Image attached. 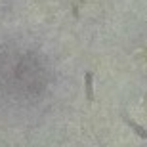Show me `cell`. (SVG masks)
Returning a JSON list of instances; mask_svg holds the SVG:
<instances>
[{"label": "cell", "mask_w": 147, "mask_h": 147, "mask_svg": "<svg viewBox=\"0 0 147 147\" xmlns=\"http://www.w3.org/2000/svg\"><path fill=\"white\" fill-rule=\"evenodd\" d=\"M84 90H86V99L92 103L94 101V73H84Z\"/></svg>", "instance_id": "obj_1"}, {"label": "cell", "mask_w": 147, "mask_h": 147, "mask_svg": "<svg viewBox=\"0 0 147 147\" xmlns=\"http://www.w3.org/2000/svg\"><path fill=\"white\" fill-rule=\"evenodd\" d=\"M122 120H124L126 124L130 126V128H132L134 132H136V134H138L140 138H142V140H147V130H145V128H142V126L138 124V122H136L134 119H130V117H126V115H122Z\"/></svg>", "instance_id": "obj_2"}]
</instances>
